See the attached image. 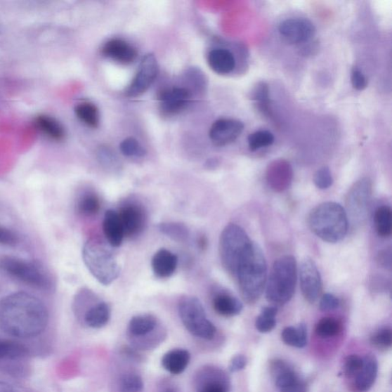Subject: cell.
I'll return each mask as SVG.
<instances>
[{
  "instance_id": "36",
  "label": "cell",
  "mask_w": 392,
  "mask_h": 392,
  "mask_svg": "<svg viewBox=\"0 0 392 392\" xmlns=\"http://www.w3.org/2000/svg\"><path fill=\"white\" fill-rule=\"evenodd\" d=\"M119 386L122 392H141L144 387L142 378L135 373L125 374L122 377Z\"/></svg>"
},
{
  "instance_id": "15",
  "label": "cell",
  "mask_w": 392,
  "mask_h": 392,
  "mask_svg": "<svg viewBox=\"0 0 392 392\" xmlns=\"http://www.w3.org/2000/svg\"><path fill=\"white\" fill-rule=\"evenodd\" d=\"M191 99V92L185 88H174L161 92L159 96L162 110L167 114L180 112Z\"/></svg>"
},
{
  "instance_id": "29",
  "label": "cell",
  "mask_w": 392,
  "mask_h": 392,
  "mask_svg": "<svg viewBox=\"0 0 392 392\" xmlns=\"http://www.w3.org/2000/svg\"><path fill=\"white\" fill-rule=\"evenodd\" d=\"M75 114L79 120L92 129H96L99 124V112L95 105L84 102L75 107Z\"/></svg>"
},
{
  "instance_id": "30",
  "label": "cell",
  "mask_w": 392,
  "mask_h": 392,
  "mask_svg": "<svg viewBox=\"0 0 392 392\" xmlns=\"http://www.w3.org/2000/svg\"><path fill=\"white\" fill-rule=\"evenodd\" d=\"M159 231L172 240L184 242L188 240L190 230L181 223H164L158 226Z\"/></svg>"
},
{
  "instance_id": "49",
  "label": "cell",
  "mask_w": 392,
  "mask_h": 392,
  "mask_svg": "<svg viewBox=\"0 0 392 392\" xmlns=\"http://www.w3.org/2000/svg\"><path fill=\"white\" fill-rule=\"evenodd\" d=\"M0 392H16L8 383L0 381Z\"/></svg>"
},
{
  "instance_id": "26",
  "label": "cell",
  "mask_w": 392,
  "mask_h": 392,
  "mask_svg": "<svg viewBox=\"0 0 392 392\" xmlns=\"http://www.w3.org/2000/svg\"><path fill=\"white\" fill-rule=\"evenodd\" d=\"M281 339L287 346L298 348H304L308 345V329L303 322L297 327H287L282 331Z\"/></svg>"
},
{
  "instance_id": "44",
  "label": "cell",
  "mask_w": 392,
  "mask_h": 392,
  "mask_svg": "<svg viewBox=\"0 0 392 392\" xmlns=\"http://www.w3.org/2000/svg\"><path fill=\"white\" fill-rule=\"evenodd\" d=\"M248 363V360L243 355H237L230 361L228 370L230 372L235 373L243 370Z\"/></svg>"
},
{
  "instance_id": "37",
  "label": "cell",
  "mask_w": 392,
  "mask_h": 392,
  "mask_svg": "<svg viewBox=\"0 0 392 392\" xmlns=\"http://www.w3.org/2000/svg\"><path fill=\"white\" fill-rule=\"evenodd\" d=\"M123 155L129 157H142L146 155V150L136 139L129 138L124 140L120 146Z\"/></svg>"
},
{
  "instance_id": "38",
  "label": "cell",
  "mask_w": 392,
  "mask_h": 392,
  "mask_svg": "<svg viewBox=\"0 0 392 392\" xmlns=\"http://www.w3.org/2000/svg\"><path fill=\"white\" fill-rule=\"evenodd\" d=\"M371 344L379 349H388L392 345V332L386 327L379 329L371 337Z\"/></svg>"
},
{
  "instance_id": "3",
  "label": "cell",
  "mask_w": 392,
  "mask_h": 392,
  "mask_svg": "<svg viewBox=\"0 0 392 392\" xmlns=\"http://www.w3.org/2000/svg\"><path fill=\"white\" fill-rule=\"evenodd\" d=\"M309 225L312 232L322 241L337 243L348 232L347 213L339 203H322L311 211Z\"/></svg>"
},
{
  "instance_id": "25",
  "label": "cell",
  "mask_w": 392,
  "mask_h": 392,
  "mask_svg": "<svg viewBox=\"0 0 392 392\" xmlns=\"http://www.w3.org/2000/svg\"><path fill=\"white\" fill-rule=\"evenodd\" d=\"M157 319L152 315H138L130 320L129 330L131 336L142 337L150 334L157 327Z\"/></svg>"
},
{
  "instance_id": "31",
  "label": "cell",
  "mask_w": 392,
  "mask_h": 392,
  "mask_svg": "<svg viewBox=\"0 0 392 392\" xmlns=\"http://www.w3.org/2000/svg\"><path fill=\"white\" fill-rule=\"evenodd\" d=\"M277 309L275 306H266L255 321V327L261 334H268L276 327Z\"/></svg>"
},
{
  "instance_id": "8",
  "label": "cell",
  "mask_w": 392,
  "mask_h": 392,
  "mask_svg": "<svg viewBox=\"0 0 392 392\" xmlns=\"http://www.w3.org/2000/svg\"><path fill=\"white\" fill-rule=\"evenodd\" d=\"M0 268L8 275L30 287L47 289L50 286V281L46 273L32 262L5 257L0 260Z\"/></svg>"
},
{
  "instance_id": "22",
  "label": "cell",
  "mask_w": 392,
  "mask_h": 392,
  "mask_svg": "<svg viewBox=\"0 0 392 392\" xmlns=\"http://www.w3.org/2000/svg\"><path fill=\"white\" fill-rule=\"evenodd\" d=\"M213 308L221 316L232 318L240 314L243 304L236 297L226 293L216 294L212 301Z\"/></svg>"
},
{
  "instance_id": "42",
  "label": "cell",
  "mask_w": 392,
  "mask_h": 392,
  "mask_svg": "<svg viewBox=\"0 0 392 392\" xmlns=\"http://www.w3.org/2000/svg\"><path fill=\"white\" fill-rule=\"evenodd\" d=\"M353 86L358 91H363L368 86L367 79L359 68L354 67L351 75Z\"/></svg>"
},
{
  "instance_id": "27",
  "label": "cell",
  "mask_w": 392,
  "mask_h": 392,
  "mask_svg": "<svg viewBox=\"0 0 392 392\" xmlns=\"http://www.w3.org/2000/svg\"><path fill=\"white\" fill-rule=\"evenodd\" d=\"M268 182L270 188L277 192H282L292 182V173L289 167L272 168L268 174Z\"/></svg>"
},
{
  "instance_id": "4",
  "label": "cell",
  "mask_w": 392,
  "mask_h": 392,
  "mask_svg": "<svg viewBox=\"0 0 392 392\" xmlns=\"http://www.w3.org/2000/svg\"><path fill=\"white\" fill-rule=\"evenodd\" d=\"M296 277V261L292 255H285L277 259L267 279V300L279 306L291 301L295 292Z\"/></svg>"
},
{
  "instance_id": "18",
  "label": "cell",
  "mask_w": 392,
  "mask_h": 392,
  "mask_svg": "<svg viewBox=\"0 0 392 392\" xmlns=\"http://www.w3.org/2000/svg\"><path fill=\"white\" fill-rule=\"evenodd\" d=\"M151 266L156 277L168 278L174 274L177 268L178 258L169 250L160 249L153 255Z\"/></svg>"
},
{
  "instance_id": "46",
  "label": "cell",
  "mask_w": 392,
  "mask_h": 392,
  "mask_svg": "<svg viewBox=\"0 0 392 392\" xmlns=\"http://www.w3.org/2000/svg\"><path fill=\"white\" fill-rule=\"evenodd\" d=\"M16 242L17 238L13 233L0 227V244L13 245Z\"/></svg>"
},
{
  "instance_id": "41",
  "label": "cell",
  "mask_w": 392,
  "mask_h": 392,
  "mask_svg": "<svg viewBox=\"0 0 392 392\" xmlns=\"http://www.w3.org/2000/svg\"><path fill=\"white\" fill-rule=\"evenodd\" d=\"M339 300L337 296L326 294L321 298L320 309L323 312L334 311L339 308Z\"/></svg>"
},
{
  "instance_id": "5",
  "label": "cell",
  "mask_w": 392,
  "mask_h": 392,
  "mask_svg": "<svg viewBox=\"0 0 392 392\" xmlns=\"http://www.w3.org/2000/svg\"><path fill=\"white\" fill-rule=\"evenodd\" d=\"M82 259L91 274L101 285H112L121 274L120 264L112 251L98 240H89L84 244Z\"/></svg>"
},
{
  "instance_id": "33",
  "label": "cell",
  "mask_w": 392,
  "mask_h": 392,
  "mask_svg": "<svg viewBox=\"0 0 392 392\" xmlns=\"http://www.w3.org/2000/svg\"><path fill=\"white\" fill-rule=\"evenodd\" d=\"M100 209V201L98 196L93 192L84 194L78 202V210L85 216L98 214Z\"/></svg>"
},
{
  "instance_id": "6",
  "label": "cell",
  "mask_w": 392,
  "mask_h": 392,
  "mask_svg": "<svg viewBox=\"0 0 392 392\" xmlns=\"http://www.w3.org/2000/svg\"><path fill=\"white\" fill-rule=\"evenodd\" d=\"M253 243L241 226L231 223L224 228L220 236L219 254L229 274L235 277L238 267L251 250Z\"/></svg>"
},
{
  "instance_id": "11",
  "label": "cell",
  "mask_w": 392,
  "mask_h": 392,
  "mask_svg": "<svg viewBox=\"0 0 392 392\" xmlns=\"http://www.w3.org/2000/svg\"><path fill=\"white\" fill-rule=\"evenodd\" d=\"M280 35L289 44H304L316 35V28L306 19H289L279 25Z\"/></svg>"
},
{
  "instance_id": "34",
  "label": "cell",
  "mask_w": 392,
  "mask_h": 392,
  "mask_svg": "<svg viewBox=\"0 0 392 392\" xmlns=\"http://www.w3.org/2000/svg\"><path fill=\"white\" fill-rule=\"evenodd\" d=\"M341 331V323L335 318H325L320 320L315 329L318 337L327 339L336 337Z\"/></svg>"
},
{
  "instance_id": "45",
  "label": "cell",
  "mask_w": 392,
  "mask_h": 392,
  "mask_svg": "<svg viewBox=\"0 0 392 392\" xmlns=\"http://www.w3.org/2000/svg\"><path fill=\"white\" fill-rule=\"evenodd\" d=\"M216 379L207 381L202 385L198 392H228L226 386Z\"/></svg>"
},
{
  "instance_id": "43",
  "label": "cell",
  "mask_w": 392,
  "mask_h": 392,
  "mask_svg": "<svg viewBox=\"0 0 392 392\" xmlns=\"http://www.w3.org/2000/svg\"><path fill=\"white\" fill-rule=\"evenodd\" d=\"M253 99L266 105L269 100V89L266 83L261 82L254 88L252 93Z\"/></svg>"
},
{
  "instance_id": "14",
  "label": "cell",
  "mask_w": 392,
  "mask_h": 392,
  "mask_svg": "<svg viewBox=\"0 0 392 392\" xmlns=\"http://www.w3.org/2000/svg\"><path fill=\"white\" fill-rule=\"evenodd\" d=\"M244 124L235 119H219L211 126L210 139L218 147L235 142L243 132Z\"/></svg>"
},
{
  "instance_id": "1",
  "label": "cell",
  "mask_w": 392,
  "mask_h": 392,
  "mask_svg": "<svg viewBox=\"0 0 392 392\" xmlns=\"http://www.w3.org/2000/svg\"><path fill=\"white\" fill-rule=\"evenodd\" d=\"M48 312L37 296L17 292L0 301V329L20 339L39 336L48 326Z\"/></svg>"
},
{
  "instance_id": "40",
  "label": "cell",
  "mask_w": 392,
  "mask_h": 392,
  "mask_svg": "<svg viewBox=\"0 0 392 392\" xmlns=\"http://www.w3.org/2000/svg\"><path fill=\"white\" fill-rule=\"evenodd\" d=\"M313 181L320 190H327L334 183L329 169L327 166L322 167L315 174Z\"/></svg>"
},
{
  "instance_id": "48",
  "label": "cell",
  "mask_w": 392,
  "mask_h": 392,
  "mask_svg": "<svg viewBox=\"0 0 392 392\" xmlns=\"http://www.w3.org/2000/svg\"><path fill=\"white\" fill-rule=\"evenodd\" d=\"M378 261L381 266L383 268L391 269V250L385 249L379 252L378 256Z\"/></svg>"
},
{
  "instance_id": "24",
  "label": "cell",
  "mask_w": 392,
  "mask_h": 392,
  "mask_svg": "<svg viewBox=\"0 0 392 392\" xmlns=\"http://www.w3.org/2000/svg\"><path fill=\"white\" fill-rule=\"evenodd\" d=\"M37 129L50 139L61 141L65 138V131L60 122L48 115H39L35 119Z\"/></svg>"
},
{
  "instance_id": "23",
  "label": "cell",
  "mask_w": 392,
  "mask_h": 392,
  "mask_svg": "<svg viewBox=\"0 0 392 392\" xmlns=\"http://www.w3.org/2000/svg\"><path fill=\"white\" fill-rule=\"evenodd\" d=\"M112 317V310L105 302H98L93 304L84 314V322L93 329H100L105 327Z\"/></svg>"
},
{
  "instance_id": "21",
  "label": "cell",
  "mask_w": 392,
  "mask_h": 392,
  "mask_svg": "<svg viewBox=\"0 0 392 392\" xmlns=\"http://www.w3.org/2000/svg\"><path fill=\"white\" fill-rule=\"evenodd\" d=\"M208 62L211 70L219 74L231 73L236 65L234 55L230 51L223 48L211 51Z\"/></svg>"
},
{
  "instance_id": "35",
  "label": "cell",
  "mask_w": 392,
  "mask_h": 392,
  "mask_svg": "<svg viewBox=\"0 0 392 392\" xmlns=\"http://www.w3.org/2000/svg\"><path fill=\"white\" fill-rule=\"evenodd\" d=\"M274 142V135L268 131L254 132L250 134L248 138L249 147L252 152L270 147Z\"/></svg>"
},
{
  "instance_id": "10",
  "label": "cell",
  "mask_w": 392,
  "mask_h": 392,
  "mask_svg": "<svg viewBox=\"0 0 392 392\" xmlns=\"http://www.w3.org/2000/svg\"><path fill=\"white\" fill-rule=\"evenodd\" d=\"M158 73L159 66L155 55H145L142 59L138 73L126 91V96L135 98L143 95L155 82Z\"/></svg>"
},
{
  "instance_id": "7",
  "label": "cell",
  "mask_w": 392,
  "mask_h": 392,
  "mask_svg": "<svg viewBox=\"0 0 392 392\" xmlns=\"http://www.w3.org/2000/svg\"><path fill=\"white\" fill-rule=\"evenodd\" d=\"M178 314L185 328L192 336L211 340L216 334V327L208 319L206 311L197 297L183 296L178 302Z\"/></svg>"
},
{
  "instance_id": "12",
  "label": "cell",
  "mask_w": 392,
  "mask_h": 392,
  "mask_svg": "<svg viewBox=\"0 0 392 392\" xmlns=\"http://www.w3.org/2000/svg\"><path fill=\"white\" fill-rule=\"evenodd\" d=\"M301 287L305 300L314 303L318 300L322 289V280L316 263L309 259H304L300 268Z\"/></svg>"
},
{
  "instance_id": "50",
  "label": "cell",
  "mask_w": 392,
  "mask_h": 392,
  "mask_svg": "<svg viewBox=\"0 0 392 392\" xmlns=\"http://www.w3.org/2000/svg\"><path fill=\"white\" fill-rule=\"evenodd\" d=\"M166 392H176V391L171 389H169Z\"/></svg>"
},
{
  "instance_id": "2",
  "label": "cell",
  "mask_w": 392,
  "mask_h": 392,
  "mask_svg": "<svg viewBox=\"0 0 392 392\" xmlns=\"http://www.w3.org/2000/svg\"><path fill=\"white\" fill-rule=\"evenodd\" d=\"M243 300L249 304L256 303L266 287L268 267L261 247L254 242L249 254L238 267L236 274Z\"/></svg>"
},
{
  "instance_id": "19",
  "label": "cell",
  "mask_w": 392,
  "mask_h": 392,
  "mask_svg": "<svg viewBox=\"0 0 392 392\" xmlns=\"http://www.w3.org/2000/svg\"><path fill=\"white\" fill-rule=\"evenodd\" d=\"M103 231L106 240L112 247L121 246L125 237L124 230L118 212L109 209L105 212Z\"/></svg>"
},
{
  "instance_id": "16",
  "label": "cell",
  "mask_w": 392,
  "mask_h": 392,
  "mask_svg": "<svg viewBox=\"0 0 392 392\" xmlns=\"http://www.w3.org/2000/svg\"><path fill=\"white\" fill-rule=\"evenodd\" d=\"M102 53L113 60L122 63L130 64L138 57V51L122 39H112L107 42L102 48Z\"/></svg>"
},
{
  "instance_id": "39",
  "label": "cell",
  "mask_w": 392,
  "mask_h": 392,
  "mask_svg": "<svg viewBox=\"0 0 392 392\" xmlns=\"http://www.w3.org/2000/svg\"><path fill=\"white\" fill-rule=\"evenodd\" d=\"M363 357L358 355H351L346 358L344 362V372L348 377H355L362 368Z\"/></svg>"
},
{
  "instance_id": "20",
  "label": "cell",
  "mask_w": 392,
  "mask_h": 392,
  "mask_svg": "<svg viewBox=\"0 0 392 392\" xmlns=\"http://www.w3.org/2000/svg\"><path fill=\"white\" fill-rule=\"evenodd\" d=\"M190 360L191 355L188 351L184 348H174L162 358L161 364L166 372L178 376L188 367Z\"/></svg>"
},
{
  "instance_id": "9",
  "label": "cell",
  "mask_w": 392,
  "mask_h": 392,
  "mask_svg": "<svg viewBox=\"0 0 392 392\" xmlns=\"http://www.w3.org/2000/svg\"><path fill=\"white\" fill-rule=\"evenodd\" d=\"M372 196V183L369 178L356 182L349 190L346 207L354 223H361L367 216Z\"/></svg>"
},
{
  "instance_id": "17",
  "label": "cell",
  "mask_w": 392,
  "mask_h": 392,
  "mask_svg": "<svg viewBox=\"0 0 392 392\" xmlns=\"http://www.w3.org/2000/svg\"><path fill=\"white\" fill-rule=\"evenodd\" d=\"M363 360L362 368L355 377V386L360 392L368 391L373 386L379 369L378 361L374 355H366Z\"/></svg>"
},
{
  "instance_id": "32",
  "label": "cell",
  "mask_w": 392,
  "mask_h": 392,
  "mask_svg": "<svg viewBox=\"0 0 392 392\" xmlns=\"http://www.w3.org/2000/svg\"><path fill=\"white\" fill-rule=\"evenodd\" d=\"M377 231L381 237H388L391 234V210L387 206L379 207L374 215Z\"/></svg>"
},
{
  "instance_id": "28",
  "label": "cell",
  "mask_w": 392,
  "mask_h": 392,
  "mask_svg": "<svg viewBox=\"0 0 392 392\" xmlns=\"http://www.w3.org/2000/svg\"><path fill=\"white\" fill-rule=\"evenodd\" d=\"M28 354L24 346L11 340L0 339V360H19Z\"/></svg>"
},
{
  "instance_id": "47",
  "label": "cell",
  "mask_w": 392,
  "mask_h": 392,
  "mask_svg": "<svg viewBox=\"0 0 392 392\" xmlns=\"http://www.w3.org/2000/svg\"><path fill=\"white\" fill-rule=\"evenodd\" d=\"M280 392H308V386L301 379L294 384L280 389Z\"/></svg>"
},
{
  "instance_id": "13",
  "label": "cell",
  "mask_w": 392,
  "mask_h": 392,
  "mask_svg": "<svg viewBox=\"0 0 392 392\" xmlns=\"http://www.w3.org/2000/svg\"><path fill=\"white\" fill-rule=\"evenodd\" d=\"M124 230L125 236L132 237L140 235L146 226L147 216L143 207L136 202L123 204L117 211Z\"/></svg>"
}]
</instances>
